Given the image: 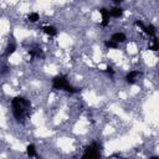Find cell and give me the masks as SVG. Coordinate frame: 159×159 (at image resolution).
Instances as JSON below:
<instances>
[{
    "mask_svg": "<svg viewBox=\"0 0 159 159\" xmlns=\"http://www.w3.org/2000/svg\"><path fill=\"white\" fill-rule=\"evenodd\" d=\"M26 153L29 157H37V153H36V148L34 144H29L26 147Z\"/></svg>",
    "mask_w": 159,
    "mask_h": 159,
    "instance_id": "cell-10",
    "label": "cell"
},
{
    "mask_svg": "<svg viewBox=\"0 0 159 159\" xmlns=\"http://www.w3.org/2000/svg\"><path fill=\"white\" fill-rule=\"evenodd\" d=\"M106 72H108V73H111V75H113V73H114V71L112 70V67H111V66H107V68H106Z\"/></svg>",
    "mask_w": 159,
    "mask_h": 159,
    "instance_id": "cell-17",
    "label": "cell"
},
{
    "mask_svg": "<svg viewBox=\"0 0 159 159\" xmlns=\"http://www.w3.org/2000/svg\"><path fill=\"white\" fill-rule=\"evenodd\" d=\"M111 39H112L113 41H116L117 43H119V42H124V41H125V35H124L123 32H114Z\"/></svg>",
    "mask_w": 159,
    "mask_h": 159,
    "instance_id": "cell-7",
    "label": "cell"
},
{
    "mask_svg": "<svg viewBox=\"0 0 159 159\" xmlns=\"http://www.w3.org/2000/svg\"><path fill=\"white\" fill-rule=\"evenodd\" d=\"M29 53H30L31 57H43V52L41 50H39V48H36V50H29Z\"/></svg>",
    "mask_w": 159,
    "mask_h": 159,
    "instance_id": "cell-12",
    "label": "cell"
},
{
    "mask_svg": "<svg viewBox=\"0 0 159 159\" xmlns=\"http://www.w3.org/2000/svg\"><path fill=\"white\" fill-rule=\"evenodd\" d=\"M135 25H137V26H139V27H142V29H143V27L145 26V25H144V24H143V22H142L140 20H138V21H135Z\"/></svg>",
    "mask_w": 159,
    "mask_h": 159,
    "instance_id": "cell-16",
    "label": "cell"
},
{
    "mask_svg": "<svg viewBox=\"0 0 159 159\" xmlns=\"http://www.w3.org/2000/svg\"><path fill=\"white\" fill-rule=\"evenodd\" d=\"M42 31H43L46 35H48V36H56V35H57V30H56V27H53V26H43V27H42Z\"/></svg>",
    "mask_w": 159,
    "mask_h": 159,
    "instance_id": "cell-8",
    "label": "cell"
},
{
    "mask_svg": "<svg viewBox=\"0 0 159 159\" xmlns=\"http://www.w3.org/2000/svg\"><path fill=\"white\" fill-rule=\"evenodd\" d=\"M52 87L55 89H63V91L70 92V93H77L80 91V89L75 88L68 82V80L65 76H56V77H53V80H52Z\"/></svg>",
    "mask_w": 159,
    "mask_h": 159,
    "instance_id": "cell-2",
    "label": "cell"
},
{
    "mask_svg": "<svg viewBox=\"0 0 159 159\" xmlns=\"http://www.w3.org/2000/svg\"><path fill=\"white\" fill-rule=\"evenodd\" d=\"M11 108H12V114L15 117L16 120H24L25 118H27L30 109H31V104L27 99H25L24 97H14L11 101Z\"/></svg>",
    "mask_w": 159,
    "mask_h": 159,
    "instance_id": "cell-1",
    "label": "cell"
},
{
    "mask_svg": "<svg viewBox=\"0 0 159 159\" xmlns=\"http://www.w3.org/2000/svg\"><path fill=\"white\" fill-rule=\"evenodd\" d=\"M143 30H144V32H145L147 35H149V36H152V37H155L157 30H155V27H154L153 25H148V26H144V27H143Z\"/></svg>",
    "mask_w": 159,
    "mask_h": 159,
    "instance_id": "cell-9",
    "label": "cell"
},
{
    "mask_svg": "<svg viewBox=\"0 0 159 159\" xmlns=\"http://www.w3.org/2000/svg\"><path fill=\"white\" fill-rule=\"evenodd\" d=\"M99 148H101V145H99L98 143L93 142V143L86 149V152H84V154H83V158H98V157H99Z\"/></svg>",
    "mask_w": 159,
    "mask_h": 159,
    "instance_id": "cell-3",
    "label": "cell"
},
{
    "mask_svg": "<svg viewBox=\"0 0 159 159\" xmlns=\"http://www.w3.org/2000/svg\"><path fill=\"white\" fill-rule=\"evenodd\" d=\"M99 14L102 15V22H101V26H108V25H109V17H111V15H109V10L102 7V9H99Z\"/></svg>",
    "mask_w": 159,
    "mask_h": 159,
    "instance_id": "cell-4",
    "label": "cell"
},
{
    "mask_svg": "<svg viewBox=\"0 0 159 159\" xmlns=\"http://www.w3.org/2000/svg\"><path fill=\"white\" fill-rule=\"evenodd\" d=\"M150 50H153V51H158V50H159V46H158V40H157V37H154V39H153V45L150 46Z\"/></svg>",
    "mask_w": 159,
    "mask_h": 159,
    "instance_id": "cell-15",
    "label": "cell"
},
{
    "mask_svg": "<svg viewBox=\"0 0 159 159\" xmlns=\"http://www.w3.org/2000/svg\"><path fill=\"white\" fill-rule=\"evenodd\" d=\"M15 50H16V45L14 43V42H11L7 47H6V51H5V56H10V55H12L14 52H15Z\"/></svg>",
    "mask_w": 159,
    "mask_h": 159,
    "instance_id": "cell-11",
    "label": "cell"
},
{
    "mask_svg": "<svg viewBox=\"0 0 159 159\" xmlns=\"http://www.w3.org/2000/svg\"><path fill=\"white\" fill-rule=\"evenodd\" d=\"M113 1H114V2H117V4H119V2H122L123 0H113Z\"/></svg>",
    "mask_w": 159,
    "mask_h": 159,
    "instance_id": "cell-18",
    "label": "cell"
},
{
    "mask_svg": "<svg viewBox=\"0 0 159 159\" xmlns=\"http://www.w3.org/2000/svg\"><path fill=\"white\" fill-rule=\"evenodd\" d=\"M109 15H111V17L118 19V17H120L123 15V9L119 7V6H114V7H112L109 10Z\"/></svg>",
    "mask_w": 159,
    "mask_h": 159,
    "instance_id": "cell-6",
    "label": "cell"
},
{
    "mask_svg": "<svg viewBox=\"0 0 159 159\" xmlns=\"http://www.w3.org/2000/svg\"><path fill=\"white\" fill-rule=\"evenodd\" d=\"M104 45H106L108 48H118V43H117L116 41H113L112 39H111V40H107V41L104 42Z\"/></svg>",
    "mask_w": 159,
    "mask_h": 159,
    "instance_id": "cell-14",
    "label": "cell"
},
{
    "mask_svg": "<svg viewBox=\"0 0 159 159\" xmlns=\"http://www.w3.org/2000/svg\"><path fill=\"white\" fill-rule=\"evenodd\" d=\"M27 19H29L30 22H36V21L40 20V15H39V12H30Z\"/></svg>",
    "mask_w": 159,
    "mask_h": 159,
    "instance_id": "cell-13",
    "label": "cell"
},
{
    "mask_svg": "<svg viewBox=\"0 0 159 159\" xmlns=\"http://www.w3.org/2000/svg\"><path fill=\"white\" fill-rule=\"evenodd\" d=\"M140 76H142V72L140 71H130V72L127 73L125 80H127L128 83H134L135 82V78H138Z\"/></svg>",
    "mask_w": 159,
    "mask_h": 159,
    "instance_id": "cell-5",
    "label": "cell"
}]
</instances>
